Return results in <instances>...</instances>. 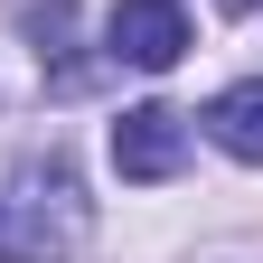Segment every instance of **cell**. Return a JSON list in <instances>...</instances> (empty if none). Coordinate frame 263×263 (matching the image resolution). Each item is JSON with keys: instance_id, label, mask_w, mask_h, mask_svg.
I'll return each mask as SVG.
<instances>
[{"instance_id": "obj_5", "label": "cell", "mask_w": 263, "mask_h": 263, "mask_svg": "<svg viewBox=\"0 0 263 263\" xmlns=\"http://www.w3.org/2000/svg\"><path fill=\"white\" fill-rule=\"evenodd\" d=\"M226 10H254V0H226Z\"/></svg>"}, {"instance_id": "obj_1", "label": "cell", "mask_w": 263, "mask_h": 263, "mask_svg": "<svg viewBox=\"0 0 263 263\" xmlns=\"http://www.w3.org/2000/svg\"><path fill=\"white\" fill-rule=\"evenodd\" d=\"M85 188L66 160H19L10 179H0V263H66L85 245Z\"/></svg>"}, {"instance_id": "obj_3", "label": "cell", "mask_w": 263, "mask_h": 263, "mask_svg": "<svg viewBox=\"0 0 263 263\" xmlns=\"http://www.w3.org/2000/svg\"><path fill=\"white\" fill-rule=\"evenodd\" d=\"M179 160H188V113L132 104V113L113 122V170H122V179H179Z\"/></svg>"}, {"instance_id": "obj_4", "label": "cell", "mask_w": 263, "mask_h": 263, "mask_svg": "<svg viewBox=\"0 0 263 263\" xmlns=\"http://www.w3.org/2000/svg\"><path fill=\"white\" fill-rule=\"evenodd\" d=\"M197 122H207V141H216L226 160H254V170H263V76L226 85V94H216Z\"/></svg>"}, {"instance_id": "obj_2", "label": "cell", "mask_w": 263, "mask_h": 263, "mask_svg": "<svg viewBox=\"0 0 263 263\" xmlns=\"http://www.w3.org/2000/svg\"><path fill=\"white\" fill-rule=\"evenodd\" d=\"M104 47L122 66H141V76H170L188 57V10L179 0H113L104 10Z\"/></svg>"}]
</instances>
